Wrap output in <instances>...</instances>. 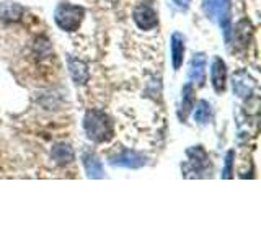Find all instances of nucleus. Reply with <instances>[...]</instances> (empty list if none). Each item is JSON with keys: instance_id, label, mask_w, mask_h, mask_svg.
I'll return each mask as SVG.
<instances>
[{"instance_id": "12", "label": "nucleus", "mask_w": 261, "mask_h": 245, "mask_svg": "<svg viewBox=\"0 0 261 245\" xmlns=\"http://www.w3.org/2000/svg\"><path fill=\"white\" fill-rule=\"evenodd\" d=\"M84 163H85V168H87L88 177H92V178H103L101 162L98 160L93 154H85L84 155Z\"/></svg>"}, {"instance_id": "15", "label": "nucleus", "mask_w": 261, "mask_h": 245, "mask_svg": "<svg viewBox=\"0 0 261 245\" xmlns=\"http://www.w3.org/2000/svg\"><path fill=\"white\" fill-rule=\"evenodd\" d=\"M191 95H193V87H191L190 84H188V85L183 88V108H185L183 116H186L188 110L191 108Z\"/></svg>"}, {"instance_id": "4", "label": "nucleus", "mask_w": 261, "mask_h": 245, "mask_svg": "<svg viewBox=\"0 0 261 245\" xmlns=\"http://www.w3.org/2000/svg\"><path fill=\"white\" fill-rule=\"evenodd\" d=\"M133 18L141 30H153L159 24V15L155 12V8L149 4L137 5L133 12Z\"/></svg>"}, {"instance_id": "17", "label": "nucleus", "mask_w": 261, "mask_h": 245, "mask_svg": "<svg viewBox=\"0 0 261 245\" xmlns=\"http://www.w3.org/2000/svg\"><path fill=\"white\" fill-rule=\"evenodd\" d=\"M232 157H233V152H228V155H227V168H225V172H224V177H225V178H228V177H230Z\"/></svg>"}, {"instance_id": "9", "label": "nucleus", "mask_w": 261, "mask_h": 245, "mask_svg": "<svg viewBox=\"0 0 261 245\" xmlns=\"http://www.w3.org/2000/svg\"><path fill=\"white\" fill-rule=\"evenodd\" d=\"M183 57H185V38L179 33H173V36H171V62H173L175 70L181 67Z\"/></svg>"}, {"instance_id": "6", "label": "nucleus", "mask_w": 261, "mask_h": 245, "mask_svg": "<svg viewBox=\"0 0 261 245\" xmlns=\"http://www.w3.org/2000/svg\"><path fill=\"white\" fill-rule=\"evenodd\" d=\"M206 56L202 53L199 54H194V57L191 59L190 64V70H188V77H190L191 82L194 84H202L204 82V74H206Z\"/></svg>"}, {"instance_id": "8", "label": "nucleus", "mask_w": 261, "mask_h": 245, "mask_svg": "<svg viewBox=\"0 0 261 245\" xmlns=\"http://www.w3.org/2000/svg\"><path fill=\"white\" fill-rule=\"evenodd\" d=\"M225 64L222 62V59H214L212 62V69H211V79H212V85H214V90L217 93H222L225 88Z\"/></svg>"}, {"instance_id": "13", "label": "nucleus", "mask_w": 261, "mask_h": 245, "mask_svg": "<svg viewBox=\"0 0 261 245\" xmlns=\"http://www.w3.org/2000/svg\"><path fill=\"white\" fill-rule=\"evenodd\" d=\"M23 13V7L18 4H12V2H5L0 4V18L2 20H18Z\"/></svg>"}, {"instance_id": "7", "label": "nucleus", "mask_w": 261, "mask_h": 245, "mask_svg": "<svg viewBox=\"0 0 261 245\" xmlns=\"http://www.w3.org/2000/svg\"><path fill=\"white\" fill-rule=\"evenodd\" d=\"M255 88V80H253L247 72H239L233 76V92L245 98L251 93V90Z\"/></svg>"}, {"instance_id": "5", "label": "nucleus", "mask_w": 261, "mask_h": 245, "mask_svg": "<svg viewBox=\"0 0 261 245\" xmlns=\"http://www.w3.org/2000/svg\"><path fill=\"white\" fill-rule=\"evenodd\" d=\"M113 165L118 167H127V168H139L145 163V157L141 154H137L134 151H124L118 157H114L111 160Z\"/></svg>"}, {"instance_id": "10", "label": "nucleus", "mask_w": 261, "mask_h": 245, "mask_svg": "<svg viewBox=\"0 0 261 245\" xmlns=\"http://www.w3.org/2000/svg\"><path fill=\"white\" fill-rule=\"evenodd\" d=\"M69 70L72 79L75 80V84H85L88 80V67L85 62L69 57Z\"/></svg>"}, {"instance_id": "14", "label": "nucleus", "mask_w": 261, "mask_h": 245, "mask_svg": "<svg viewBox=\"0 0 261 245\" xmlns=\"http://www.w3.org/2000/svg\"><path fill=\"white\" fill-rule=\"evenodd\" d=\"M211 119V105L206 100H199L194 108V121L207 122Z\"/></svg>"}, {"instance_id": "11", "label": "nucleus", "mask_w": 261, "mask_h": 245, "mask_svg": "<svg viewBox=\"0 0 261 245\" xmlns=\"http://www.w3.org/2000/svg\"><path fill=\"white\" fill-rule=\"evenodd\" d=\"M51 157L56 163H59V165H67V163L73 160V151L67 144H57L56 147H53Z\"/></svg>"}, {"instance_id": "1", "label": "nucleus", "mask_w": 261, "mask_h": 245, "mask_svg": "<svg viewBox=\"0 0 261 245\" xmlns=\"http://www.w3.org/2000/svg\"><path fill=\"white\" fill-rule=\"evenodd\" d=\"M84 126L87 136L95 142H108L113 137V125L103 111L92 110L87 113Z\"/></svg>"}, {"instance_id": "3", "label": "nucleus", "mask_w": 261, "mask_h": 245, "mask_svg": "<svg viewBox=\"0 0 261 245\" xmlns=\"http://www.w3.org/2000/svg\"><path fill=\"white\" fill-rule=\"evenodd\" d=\"M228 2L230 0H204L202 8L206 12L207 18L212 21H217L220 27L227 30V21H228Z\"/></svg>"}, {"instance_id": "2", "label": "nucleus", "mask_w": 261, "mask_h": 245, "mask_svg": "<svg viewBox=\"0 0 261 245\" xmlns=\"http://www.w3.org/2000/svg\"><path fill=\"white\" fill-rule=\"evenodd\" d=\"M54 20L61 30L75 31L79 30L82 20H84V8L70 5V4H61L56 8Z\"/></svg>"}, {"instance_id": "16", "label": "nucleus", "mask_w": 261, "mask_h": 245, "mask_svg": "<svg viewBox=\"0 0 261 245\" xmlns=\"http://www.w3.org/2000/svg\"><path fill=\"white\" fill-rule=\"evenodd\" d=\"M171 2H173V5L179 8V10H186V8L190 7L191 0H171Z\"/></svg>"}]
</instances>
